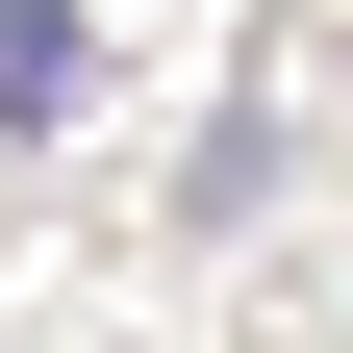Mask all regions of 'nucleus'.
<instances>
[{
	"label": "nucleus",
	"mask_w": 353,
	"mask_h": 353,
	"mask_svg": "<svg viewBox=\"0 0 353 353\" xmlns=\"http://www.w3.org/2000/svg\"><path fill=\"white\" fill-rule=\"evenodd\" d=\"M76 101V0H0V126H51Z\"/></svg>",
	"instance_id": "1"
}]
</instances>
